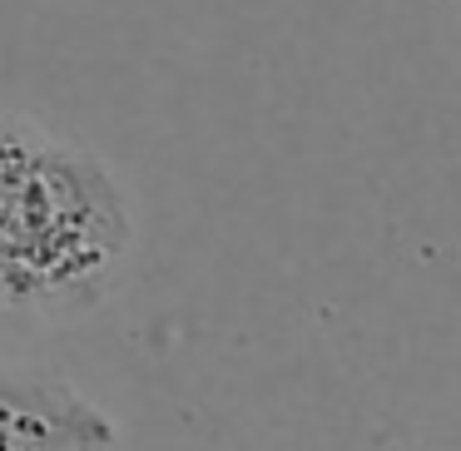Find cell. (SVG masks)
Here are the masks:
<instances>
[{
    "mask_svg": "<svg viewBox=\"0 0 461 451\" xmlns=\"http://www.w3.org/2000/svg\"><path fill=\"white\" fill-rule=\"evenodd\" d=\"M134 243L114 169L0 110V318L70 322L114 293Z\"/></svg>",
    "mask_w": 461,
    "mask_h": 451,
    "instance_id": "cell-1",
    "label": "cell"
},
{
    "mask_svg": "<svg viewBox=\"0 0 461 451\" xmlns=\"http://www.w3.org/2000/svg\"><path fill=\"white\" fill-rule=\"evenodd\" d=\"M120 427L80 387L0 362V451H114Z\"/></svg>",
    "mask_w": 461,
    "mask_h": 451,
    "instance_id": "cell-2",
    "label": "cell"
}]
</instances>
